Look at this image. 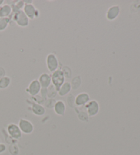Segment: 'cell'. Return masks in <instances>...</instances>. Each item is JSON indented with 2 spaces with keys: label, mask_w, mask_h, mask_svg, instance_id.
Here are the masks:
<instances>
[{
  "label": "cell",
  "mask_w": 140,
  "mask_h": 155,
  "mask_svg": "<svg viewBox=\"0 0 140 155\" xmlns=\"http://www.w3.org/2000/svg\"><path fill=\"white\" fill-rule=\"evenodd\" d=\"M51 77H52V83L53 85L55 87L58 92L60 87L65 82V77L64 75L63 72L61 69H58L53 72Z\"/></svg>",
  "instance_id": "1"
},
{
  "label": "cell",
  "mask_w": 140,
  "mask_h": 155,
  "mask_svg": "<svg viewBox=\"0 0 140 155\" xmlns=\"http://www.w3.org/2000/svg\"><path fill=\"white\" fill-rule=\"evenodd\" d=\"M46 63H47V68L49 69L51 73H53V72L58 69L59 61L55 55L53 53H50L47 55V59H46Z\"/></svg>",
  "instance_id": "2"
},
{
  "label": "cell",
  "mask_w": 140,
  "mask_h": 155,
  "mask_svg": "<svg viewBox=\"0 0 140 155\" xmlns=\"http://www.w3.org/2000/svg\"><path fill=\"white\" fill-rule=\"evenodd\" d=\"M86 109H87V113L89 116L93 117L96 116L98 114L100 110V106L97 101L95 100L90 101L85 105Z\"/></svg>",
  "instance_id": "3"
},
{
  "label": "cell",
  "mask_w": 140,
  "mask_h": 155,
  "mask_svg": "<svg viewBox=\"0 0 140 155\" xmlns=\"http://www.w3.org/2000/svg\"><path fill=\"white\" fill-rule=\"evenodd\" d=\"M18 127H19L20 130H21L22 133H25V134H30L34 131V125L32 123L29 121L28 120L25 119H21L18 122Z\"/></svg>",
  "instance_id": "4"
},
{
  "label": "cell",
  "mask_w": 140,
  "mask_h": 155,
  "mask_svg": "<svg viewBox=\"0 0 140 155\" xmlns=\"http://www.w3.org/2000/svg\"><path fill=\"white\" fill-rule=\"evenodd\" d=\"M23 11L29 19L33 20L34 18L38 17L39 16L38 10L34 7L32 4H25L23 7Z\"/></svg>",
  "instance_id": "5"
},
{
  "label": "cell",
  "mask_w": 140,
  "mask_h": 155,
  "mask_svg": "<svg viewBox=\"0 0 140 155\" xmlns=\"http://www.w3.org/2000/svg\"><path fill=\"white\" fill-rule=\"evenodd\" d=\"M15 21L17 25L21 27H27L29 25V18L23 10H18L16 12L15 16Z\"/></svg>",
  "instance_id": "6"
},
{
  "label": "cell",
  "mask_w": 140,
  "mask_h": 155,
  "mask_svg": "<svg viewBox=\"0 0 140 155\" xmlns=\"http://www.w3.org/2000/svg\"><path fill=\"white\" fill-rule=\"evenodd\" d=\"M8 133L11 137L15 140H19L22 137V132L20 130L19 127L16 124H10L8 126Z\"/></svg>",
  "instance_id": "7"
},
{
  "label": "cell",
  "mask_w": 140,
  "mask_h": 155,
  "mask_svg": "<svg viewBox=\"0 0 140 155\" xmlns=\"http://www.w3.org/2000/svg\"><path fill=\"white\" fill-rule=\"evenodd\" d=\"M41 88V85H40L38 80L34 79L29 84L28 87L26 89V91L32 97H34V96H36L39 94Z\"/></svg>",
  "instance_id": "8"
},
{
  "label": "cell",
  "mask_w": 140,
  "mask_h": 155,
  "mask_svg": "<svg viewBox=\"0 0 140 155\" xmlns=\"http://www.w3.org/2000/svg\"><path fill=\"white\" fill-rule=\"evenodd\" d=\"M90 101V97L88 93L82 92L78 94L75 99V103L77 106L85 105Z\"/></svg>",
  "instance_id": "9"
},
{
  "label": "cell",
  "mask_w": 140,
  "mask_h": 155,
  "mask_svg": "<svg viewBox=\"0 0 140 155\" xmlns=\"http://www.w3.org/2000/svg\"><path fill=\"white\" fill-rule=\"evenodd\" d=\"M120 7L118 6H113L110 7L107 11L106 18L109 21H114L119 15Z\"/></svg>",
  "instance_id": "10"
},
{
  "label": "cell",
  "mask_w": 140,
  "mask_h": 155,
  "mask_svg": "<svg viewBox=\"0 0 140 155\" xmlns=\"http://www.w3.org/2000/svg\"><path fill=\"white\" fill-rule=\"evenodd\" d=\"M38 81L41 87L48 88L52 84V77L47 73H42L39 77Z\"/></svg>",
  "instance_id": "11"
},
{
  "label": "cell",
  "mask_w": 140,
  "mask_h": 155,
  "mask_svg": "<svg viewBox=\"0 0 140 155\" xmlns=\"http://www.w3.org/2000/svg\"><path fill=\"white\" fill-rule=\"evenodd\" d=\"M53 108H54L55 113L58 116H64L66 112V105L62 101H56Z\"/></svg>",
  "instance_id": "12"
},
{
  "label": "cell",
  "mask_w": 140,
  "mask_h": 155,
  "mask_svg": "<svg viewBox=\"0 0 140 155\" xmlns=\"http://www.w3.org/2000/svg\"><path fill=\"white\" fill-rule=\"evenodd\" d=\"M71 89H72V87H71V83L64 82V84L62 85V86L60 87V89H59L58 91V94L60 95V97H64V96L69 94Z\"/></svg>",
  "instance_id": "13"
},
{
  "label": "cell",
  "mask_w": 140,
  "mask_h": 155,
  "mask_svg": "<svg viewBox=\"0 0 140 155\" xmlns=\"http://www.w3.org/2000/svg\"><path fill=\"white\" fill-rule=\"evenodd\" d=\"M32 111L36 116H41L45 113V109L42 105L38 103H33L32 106Z\"/></svg>",
  "instance_id": "14"
},
{
  "label": "cell",
  "mask_w": 140,
  "mask_h": 155,
  "mask_svg": "<svg viewBox=\"0 0 140 155\" xmlns=\"http://www.w3.org/2000/svg\"><path fill=\"white\" fill-rule=\"evenodd\" d=\"M12 7L8 4H4L0 7V18H7L11 14Z\"/></svg>",
  "instance_id": "15"
},
{
  "label": "cell",
  "mask_w": 140,
  "mask_h": 155,
  "mask_svg": "<svg viewBox=\"0 0 140 155\" xmlns=\"http://www.w3.org/2000/svg\"><path fill=\"white\" fill-rule=\"evenodd\" d=\"M10 83H11V79L9 77L5 76L2 77L0 79V90L6 89L9 86Z\"/></svg>",
  "instance_id": "16"
},
{
  "label": "cell",
  "mask_w": 140,
  "mask_h": 155,
  "mask_svg": "<svg viewBox=\"0 0 140 155\" xmlns=\"http://www.w3.org/2000/svg\"><path fill=\"white\" fill-rule=\"evenodd\" d=\"M81 84H82V79H81V77L77 76V77H75V78H73L71 84L72 89L77 90L80 87Z\"/></svg>",
  "instance_id": "17"
},
{
  "label": "cell",
  "mask_w": 140,
  "mask_h": 155,
  "mask_svg": "<svg viewBox=\"0 0 140 155\" xmlns=\"http://www.w3.org/2000/svg\"><path fill=\"white\" fill-rule=\"evenodd\" d=\"M10 19L8 18H0V31L5 30L7 28Z\"/></svg>",
  "instance_id": "18"
},
{
  "label": "cell",
  "mask_w": 140,
  "mask_h": 155,
  "mask_svg": "<svg viewBox=\"0 0 140 155\" xmlns=\"http://www.w3.org/2000/svg\"><path fill=\"white\" fill-rule=\"evenodd\" d=\"M56 94H57V90L55 87L53 85H51L47 90V97L49 98H54Z\"/></svg>",
  "instance_id": "19"
},
{
  "label": "cell",
  "mask_w": 140,
  "mask_h": 155,
  "mask_svg": "<svg viewBox=\"0 0 140 155\" xmlns=\"http://www.w3.org/2000/svg\"><path fill=\"white\" fill-rule=\"evenodd\" d=\"M62 72L64 73V75L65 77V78H71V71L68 66H64L62 68Z\"/></svg>",
  "instance_id": "20"
},
{
  "label": "cell",
  "mask_w": 140,
  "mask_h": 155,
  "mask_svg": "<svg viewBox=\"0 0 140 155\" xmlns=\"http://www.w3.org/2000/svg\"><path fill=\"white\" fill-rule=\"evenodd\" d=\"M47 90L48 88H43L42 87L41 90H40V93H41V95L43 97H47Z\"/></svg>",
  "instance_id": "21"
},
{
  "label": "cell",
  "mask_w": 140,
  "mask_h": 155,
  "mask_svg": "<svg viewBox=\"0 0 140 155\" xmlns=\"http://www.w3.org/2000/svg\"><path fill=\"white\" fill-rule=\"evenodd\" d=\"M6 146L4 143H0V154L3 153L4 152L6 151Z\"/></svg>",
  "instance_id": "22"
},
{
  "label": "cell",
  "mask_w": 140,
  "mask_h": 155,
  "mask_svg": "<svg viewBox=\"0 0 140 155\" xmlns=\"http://www.w3.org/2000/svg\"><path fill=\"white\" fill-rule=\"evenodd\" d=\"M5 74H6V71L4 68L3 67H0V79L5 77Z\"/></svg>",
  "instance_id": "23"
},
{
  "label": "cell",
  "mask_w": 140,
  "mask_h": 155,
  "mask_svg": "<svg viewBox=\"0 0 140 155\" xmlns=\"http://www.w3.org/2000/svg\"><path fill=\"white\" fill-rule=\"evenodd\" d=\"M4 1H0V5H1L2 3H3Z\"/></svg>",
  "instance_id": "24"
}]
</instances>
